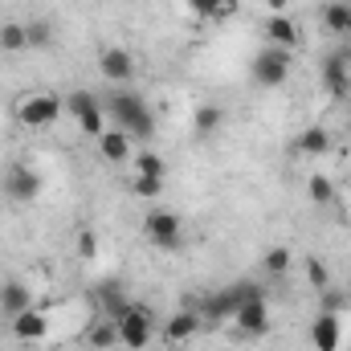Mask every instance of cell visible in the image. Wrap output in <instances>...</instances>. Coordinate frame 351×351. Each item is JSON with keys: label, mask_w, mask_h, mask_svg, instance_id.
Masks as SVG:
<instances>
[{"label": "cell", "mask_w": 351, "mask_h": 351, "mask_svg": "<svg viewBox=\"0 0 351 351\" xmlns=\"http://www.w3.org/2000/svg\"><path fill=\"white\" fill-rule=\"evenodd\" d=\"M265 41L278 45V49H294V45H298L294 21H290L286 12H269V16H265Z\"/></svg>", "instance_id": "5bb4252c"}, {"label": "cell", "mask_w": 351, "mask_h": 351, "mask_svg": "<svg viewBox=\"0 0 351 351\" xmlns=\"http://www.w3.org/2000/svg\"><path fill=\"white\" fill-rule=\"evenodd\" d=\"M143 233H147V241H152L156 250H180V241H184V221H180L176 213H168V208H156V213H147Z\"/></svg>", "instance_id": "5b68a950"}, {"label": "cell", "mask_w": 351, "mask_h": 351, "mask_svg": "<svg viewBox=\"0 0 351 351\" xmlns=\"http://www.w3.org/2000/svg\"><path fill=\"white\" fill-rule=\"evenodd\" d=\"M188 4H192V12L213 16V21H225V16L237 12V0H188Z\"/></svg>", "instance_id": "603a6c76"}, {"label": "cell", "mask_w": 351, "mask_h": 351, "mask_svg": "<svg viewBox=\"0 0 351 351\" xmlns=\"http://www.w3.org/2000/svg\"><path fill=\"white\" fill-rule=\"evenodd\" d=\"M86 343H90V351H110L114 343H119V323L102 315V319L86 331Z\"/></svg>", "instance_id": "ac0fdd59"}, {"label": "cell", "mask_w": 351, "mask_h": 351, "mask_svg": "<svg viewBox=\"0 0 351 351\" xmlns=\"http://www.w3.org/2000/svg\"><path fill=\"white\" fill-rule=\"evenodd\" d=\"M131 188H135V196L156 200V196L164 192V180H156V176H135V180H131Z\"/></svg>", "instance_id": "f1b7e54d"}, {"label": "cell", "mask_w": 351, "mask_h": 351, "mask_svg": "<svg viewBox=\"0 0 351 351\" xmlns=\"http://www.w3.org/2000/svg\"><path fill=\"white\" fill-rule=\"evenodd\" d=\"M192 127H196L200 135H213V131L221 127V106H217V102H204V106H196V114H192Z\"/></svg>", "instance_id": "cb8c5ba5"}, {"label": "cell", "mask_w": 351, "mask_h": 351, "mask_svg": "<svg viewBox=\"0 0 351 351\" xmlns=\"http://www.w3.org/2000/svg\"><path fill=\"white\" fill-rule=\"evenodd\" d=\"M131 135L127 131H119V127H106L102 135H98V156L102 160H110V164H123L127 156H131Z\"/></svg>", "instance_id": "9a60e30c"}, {"label": "cell", "mask_w": 351, "mask_h": 351, "mask_svg": "<svg viewBox=\"0 0 351 351\" xmlns=\"http://www.w3.org/2000/svg\"><path fill=\"white\" fill-rule=\"evenodd\" d=\"M204 311H208V319H233V315H237V298H233V286H225V290L208 294V298H204Z\"/></svg>", "instance_id": "44dd1931"}, {"label": "cell", "mask_w": 351, "mask_h": 351, "mask_svg": "<svg viewBox=\"0 0 351 351\" xmlns=\"http://www.w3.org/2000/svg\"><path fill=\"white\" fill-rule=\"evenodd\" d=\"M196 331H200V315H192V311H176L172 319L164 323V343L180 348V343H188Z\"/></svg>", "instance_id": "2e32d148"}, {"label": "cell", "mask_w": 351, "mask_h": 351, "mask_svg": "<svg viewBox=\"0 0 351 351\" xmlns=\"http://www.w3.org/2000/svg\"><path fill=\"white\" fill-rule=\"evenodd\" d=\"M339 339H343V319L319 311L315 323H311V343H315V351H339Z\"/></svg>", "instance_id": "7c38bea8"}, {"label": "cell", "mask_w": 351, "mask_h": 351, "mask_svg": "<svg viewBox=\"0 0 351 351\" xmlns=\"http://www.w3.org/2000/svg\"><path fill=\"white\" fill-rule=\"evenodd\" d=\"M323 25L335 33V37H351V4L348 0H331L323 8Z\"/></svg>", "instance_id": "d6986e66"}, {"label": "cell", "mask_w": 351, "mask_h": 351, "mask_svg": "<svg viewBox=\"0 0 351 351\" xmlns=\"http://www.w3.org/2000/svg\"><path fill=\"white\" fill-rule=\"evenodd\" d=\"M66 110V102L58 98V94H45V90H37V94H29V98H21L16 102V119L25 123V127H49V123H58V114Z\"/></svg>", "instance_id": "277c9868"}, {"label": "cell", "mask_w": 351, "mask_h": 351, "mask_svg": "<svg viewBox=\"0 0 351 351\" xmlns=\"http://www.w3.org/2000/svg\"><path fill=\"white\" fill-rule=\"evenodd\" d=\"M0 49L4 53H25L29 49V33H25L21 21H4L0 25Z\"/></svg>", "instance_id": "7402d4cb"}, {"label": "cell", "mask_w": 351, "mask_h": 351, "mask_svg": "<svg viewBox=\"0 0 351 351\" xmlns=\"http://www.w3.org/2000/svg\"><path fill=\"white\" fill-rule=\"evenodd\" d=\"M286 4H290V0H265V8H269V12H286Z\"/></svg>", "instance_id": "d6a6232c"}, {"label": "cell", "mask_w": 351, "mask_h": 351, "mask_svg": "<svg viewBox=\"0 0 351 351\" xmlns=\"http://www.w3.org/2000/svg\"><path fill=\"white\" fill-rule=\"evenodd\" d=\"M66 110L78 119V127H82L86 135H94V139L106 131V110H102V102H98L90 90H74V94L66 98Z\"/></svg>", "instance_id": "8992f818"}, {"label": "cell", "mask_w": 351, "mask_h": 351, "mask_svg": "<svg viewBox=\"0 0 351 351\" xmlns=\"http://www.w3.org/2000/svg\"><path fill=\"white\" fill-rule=\"evenodd\" d=\"M265 274H274V278H282V274H290V250H269L265 254Z\"/></svg>", "instance_id": "f546056e"}, {"label": "cell", "mask_w": 351, "mask_h": 351, "mask_svg": "<svg viewBox=\"0 0 351 351\" xmlns=\"http://www.w3.org/2000/svg\"><path fill=\"white\" fill-rule=\"evenodd\" d=\"M306 196H311L315 204H331V200H335V184H331L327 176H311V180H306Z\"/></svg>", "instance_id": "4316f807"}, {"label": "cell", "mask_w": 351, "mask_h": 351, "mask_svg": "<svg viewBox=\"0 0 351 351\" xmlns=\"http://www.w3.org/2000/svg\"><path fill=\"white\" fill-rule=\"evenodd\" d=\"M156 335V323H152V311L143 302H131V311L119 319V343L127 351H143Z\"/></svg>", "instance_id": "3957f363"}, {"label": "cell", "mask_w": 351, "mask_h": 351, "mask_svg": "<svg viewBox=\"0 0 351 351\" xmlns=\"http://www.w3.org/2000/svg\"><path fill=\"white\" fill-rule=\"evenodd\" d=\"M29 306H37L33 302V290L21 282V278H8V282H0V311L12 319V315H21V311H29Z\"/></svg>", "instance_id": "4fadbf2b"}, {"label": "cell", "mask_w": 351, "mask_h": 351, "mask_svg": "<svg viewBox=\"0 0 351 351\" xmlns=\"http://www.w3.org/2000/svg\"><path fill=\"white\" fill-rule=\"evenodd\" d=\"M25 33H29V49H49L53 45V25L49 21H29Z\"/></svg>", "instance_id": "484cf974"}, {"label": "cell", "mask_w": 351, "mask_h": 351, "mask_svg": "<svg viewBox=\"0 0 351 351\" xmlns=\"http://www.w3.org/2000/svg\"><path fill=\"white\" fill-rule=\"evenodd\" d=\"M233 323H237V335H245V339H262V335L274 331V319H269L265 298H250V302H241L237 315H233Z\"/></svg>", "instance_id": "52a82bcc"}, {"label": "cell", "mask_w": 351, "mask_h": 351, "mask_svg": "<svg viewBox=\"0 0 351 351\" xmlns=\"http://www.w3.org/2000/svg\"><path fill=\"white\" fill-rule=\"evenodd\" d=\"M294 143H298L302 156H323L331 147V135H327V127H306V131H298Z\"/></svg>", "instance_id": "ffe728a7"}, {"label": "cell", "mask_w": 351, "mask_h": 351, "mask_svg": "<svg viewBox=\"0 0 351 351\" xmlns=\"http://www.w3.org/2000/svg\"><path fill=\"white\" fill-rule=\"evenodd\" d=\"M323 86L331 98H348L351 94V53H331L323 62Z\"/></svg>", "instance_id": "8fae6325"}, {"label": "cell", "mask_w": 351, "mask_h": 351, "mask_svg": "<svg viewBox=\"0 0 351 351\" xmlns=\"http://www.w3.org/2000/svg\"><path fill=\"white\" fill-rule=\"evenodd\" d=\"M102 110H106V119L119 127V131H127L131 139H152L156 135V114H152V106L143 102V94H135V90H110V98L102 102Z\"/></svg>", "instance_id": "6da1fadb"}, {"label": "cell", "mask_w": 351, "mask_h": 351, "mask_svg": "<svg viewBox=\"0 0 351 351\" xmlns=\"http://www.w3.org/2000/svg\"><path fill=\"white\" fill-rule=\"evenodd\" d=\"M343 306H348V298H343V290H335V286H327V290H319V311H327V315H343Z\"/></svg>", "instance_id": "83f0119b"}, {"label": "cell", "mask_w": 351, "mask_h": 351, "mask_svg": "<svg viewBox=\"0 0 351 351\" xmlns=\"http://www.w3.org/2000/svg\"><path fill=\"white\" fill-rule=\"evenodd\" d=\"M135 176H156V180H164V176H168L164 156H156V152H139V156H135Z\"/></svg>", "instance_id": "d4e9b609"}, {"label": "cell", "mask_w": 351, "mask_h": 351, "mask_svg": "<svg viewBox=\"0 0 351 351\" xmlns=\"http://www.w3.org/2000/svg\"><path fill=\"white\" fill-rule=\"evenodd\" d=\"M78 245H82V258H94V254H98V237H94L90 229L78 233Z\"/></svg>", "instance_id": "1f68e13d"}, {"label": "cell", "mask_w": 351, "mask_h": 351, "mask_svg": "<svg viewBox=\"0 0 351 351\" xmlns=\"http://www.w3.org/2000/svg\"><path fill=\"white\" fill-rule=\"evenodd\" d=\"M8 323H12V339H21V343H41V339H49V311H45V306H29V311L12 315Z\"/></svg>", "instance_id": "9c48e42d"}, {"label": "cell", "mask_w": 351, "mask_h": 351, "mask_svg": "<svg viewBox=\"0 0 351 351\" xmlns=\"http://www.w3.org/2000/svg\"><path fill=\"white\" fill-rule=\"evenodd\" d=\"M306 278H311L315 290H327L331 286V274H327V265L319 262V258H306Z\"/></svg>", "instance_id": "4dcf8cb0"}, {"label": "cell", "mask_w": 351, "mask_h": 351, "mask_svg": "<svg viewBox=\"0 0 351 351\" xmlns=\"http://www.w3.org/2000/svg\"><path fill=\"white\" fill-rule=\"evenodd\" d=\"M4 196H8L12 204H33V200L41 196V176L33 172V168H25V164L8 168V172H4Z\"/></svg>", "instance_id": "ba28073f"}, {"label": "cell", "mask_w": 351, "mask_h": 351, "mask_svg": "<svg viewBox=\"0 0 351 351\" xmlns=\"http://www.w3.org/2000/svg\"><path fill=\"white\" fill-rule=\"evenodd\" d=\"M98 70H102V78H106V82L123 86V82H131V78H135V58H131L123 45H106V49L98 53Z\"/></svg>", "instance_id": "30bf717a"}, {"label": "cell", "mask_w": 351, "mask_h": 351, "mask_svg": "<svg viewBox=\"0 0 351 351\" xmlns=\"http://www.w3.org/2000/svg\"><path fill=\"white\" fill-rule=\"evenodd\" d=\"M250 78L262 90L282 86V82L290 78V49H278V45L258 49V58H254V66H250Z\"/></svg>", "instance_id": "7a4b0ae2"}, {"label": "cell", "mask_w": 351, "mask_h": 351, "mask_svg": "<svg viewBox=\"0 0 351 351\" xmlns=\"http://www.w3.org/2000/svg\"><path fill=\"white\" fill-rule=\"evenodd\" d=\"M98 302H102V315H106V319H114V323L131 311V298L123 294V286H119V282H106V286H102V294H98Z\"/></svg>", "instance_id": "e0dca14e"}]
</instances>
